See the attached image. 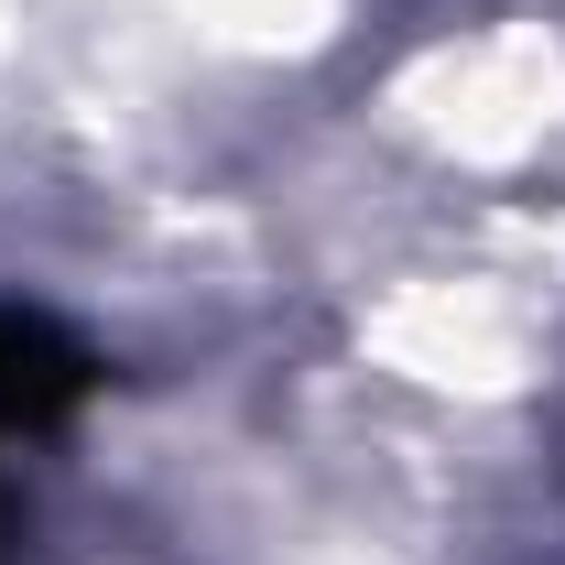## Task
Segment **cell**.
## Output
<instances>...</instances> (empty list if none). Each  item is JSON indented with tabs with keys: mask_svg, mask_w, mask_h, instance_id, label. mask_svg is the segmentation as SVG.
Masks as SVG:
<instances>
[{
	"mask_svg": "<svg viewBox=\"0 0 565 565\" xmlns=\"http://www.w3.org/2000/svg\"><path fill=\"white\" fill-rule=\"evenodd\" d=\"M98 392V349L66 338L55 316L0 305V435H44ZM0 565H11V500H0Z\"/></svg>",
	"mask_w": 565,
	"mask_h": 565,
	"instance_id": "6da1fadb",
	"label": "cell"
}]
</instances>
